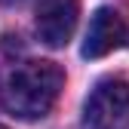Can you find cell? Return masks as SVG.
Here are the masks:
<instances>
[{"label": "cell", "instance_id": "cell-5", "mask_svg": "<svg viewBox=\"0 0 129 129\" xmlns=\"http://www.w3.org/2000/svg\"><path fill=\"white\" fill-rule=\"evenodd\" d=\"M0 129H9V126H0Z\"/></svg>", "mask_w": 129, "mask_h": 129}, {"label": "cell", "instance_id": "cell-2", "mask_svg": "<svg viewBox=\"0 0 129 129\" xmlns=\"http://www.w3.org/2000/svg\"><path fill=\"white\" fill-rule=\"evenodd\" d=\"M83 129H129V83L105 77L92 86L80 114Z\"/></svg>", "mask_w": 129, "mask_h": 129}, {"label": "cell", "instance_id": "cell-3", "mask_svg": "<svg viewBox=\"0 0 129 129\" xmlns=\"http://www.w3.org/2000/svg\"><path fill=\"white\" fill-rule=\"evenodd\" d=\"M77 19H80V3L77 0H40L34 9V28L37 37L46 46H64L74 31H77Z\"/></svg>", "mask_w": 129, "mask_h": 129}, {"label": "cell", "instance_id": "cell-1", "mask_svg": "<svg viewBox=\"0 0 129 129\" xmlns=\"http://www.w3.org/2000/svg\"><path fill=\"white\" fill-rule=\"evenodd\" d=\"M61 86H64V71L55 61H43V58L22 61L3 77L0 102L15 117L37 120L52 111Z\"/></svg>", "mask_w": 129, "mask_h": 129}, {"label": "cell", "instance_id": "cell-4", "mask_svg": "<svg viewBox=\"0 0 129 129\" xmlns=\"http://www.w3.org/2000/svg\"><path fill=\"white\" fill-rule=\"evenodd\" d=\"M129 43V28L126 22L114 9H95L92 22L86 28V40H83V58H105L111 55L114 49H123Z\"/></svg>", "mask_w": 129, "mask_h": 129}]
</instances>
